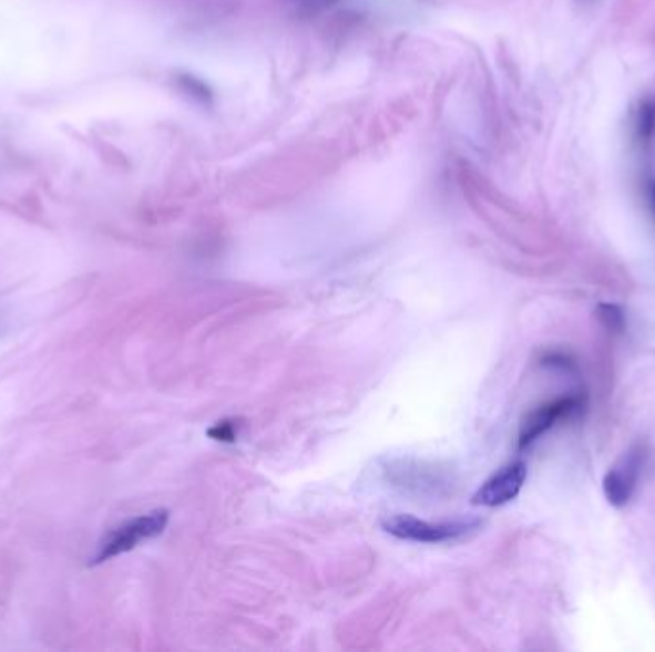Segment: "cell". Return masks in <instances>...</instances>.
I'll return each instance as SVG.
<instances>
[{
	"mask_svg": "<svg viewBox=\"0 0 655 652\" xmlns=\"http://www.w3.org/2000/svg\"><path fill=\"white\" fill-rule=\"evenodd\" d=\"M386 532L399 540L420 541V544H441L460 540L480 530L481 520H447V522H426L410 515H395L381 520Z\"/></svg>",
	"mask_w": 655,
	"mask_h": 652,
	"instance_id": "obj_1",
	"label": "cell"
},
{
	"mask_svg": "<svg viewBox=\"0 0 655 652\" xmlns=\"http://www.w3.org/2000/svg\"><path fill=\"white\" fill-rule=\"evenodd\" d=\"M167 522H170V513L163 511V509L146 513V515L123 522L117 528H113L112 532L100 541L99 551L94 555V562L100 565V562L110 561L117 555L127 553L142 541L160 536L165 530Z\"/></svg>",
	"mask_w": 655,
	"mask_h": 652,
	"instance_id": "obj_2",
	"label": "cell"
},
{
	"mask_svg": "<svg viewBox=\"0 0 655 652\" xmlns=\"http://www.w3.org/2000/svg\"><path fill=\"white\" fill-rule=\"evenodd\" d=\"M644 459H646V452L641 444H634L633 448L628 449L627 454H623L620 462L607 470L602 488H604L607 504L615 509H623L633 498L642 467H644Z\"/></svg>",
	"mask_w": 655,
	"mask_h": 652,
	"instance_id": "obj_3",
	"label": "cell"
},
{
	"mask_svg": "<svg viewBox=\"0 0 655 652\" xmlns=\"http://www.w3.org/2000/svg\"><path fill=\"white\" fill-rule=\"evenodd\" d=\"M581 406H583V400L579 396H562L536 407L523 420L520 436H518V448H528L536 438H541L546 431L554 427L557 421L575 414Z\"/></svg>",
	"mask_w": 655,
	"mask_h": 652,
	"instance_id": "obj_4",
	"label": "cell"
},
{
	"mask_svg": "<svg viewBox=\"0 0 655 652\" xmlns=\"http://www.w3.org/2000/svg\"><path fill=\"white\" fill-rule=\"evenodd\" d=\"M525 480H528V465L523 462L510 463L485 480L480 490L473 494L472 504L481 507H501L518 498Z\"/></svg>",
	"mask_w": 655,
	"mask_h": 652,
	"instance_id": "obj_5",
	"label": "cell"
},
{
	"mask_svg": "<svg viewBox=\"0 0 655 652\" xmlns=\"http://www.w3.org/2000/svg\"><path fill=\"white\" fill-rule=\"evenodd\" d=\"M596 318L606 330L613 333H623L625 325H627V318L620 304H612V302H600L596 307Z\"/></svg>",
	"mask_w": 655,
	"mask_h": 652,
	"instance_id": "obj_6",
	"label": "cell"
},
{
	"mask_svg": "<svg viewBox=\"0 0 655 652\" xmlns=\"http://www.w3.org/2000/svg\"><path fill=\"white\" fill-rule=\"evenodd\" d=\"M209 436L215 441H234L236 438V425L233 421H223L217 427L209 428Z\"/></svg>",
	"mask_w": 655,
	"mask_h": 652,
	"instance_id": "obj_7",
	"label": "cell"
},
{
	"mask_svg": "<svg viewBox=\"0 0 655 652\" xmlns=\"http://www.w3.org/2000/svg\"><path fill=\"white\" fill-rule=\"evenodd\" d=\"M652 201H654V209H655V183H654V188H652Z\"/></svg>",
	"mask_w": 655,
	"mask_h": 652,
	"instance_id": "obj_8",
	"label": "cell"
}]
</instances>
